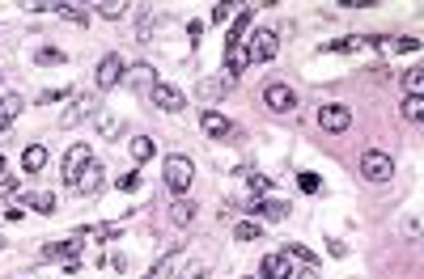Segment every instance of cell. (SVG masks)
Masks as SVG:
<instances>
[{"instance_id":"cell-32","label":"cell","mask_w":424,"mask_h":279,"mask_svg":"<svg viewBox=\"0 0 424 279\" xmlns=\"http://www.w3.org/2000/svg\"><path fill=\"white\" fill-rule=\"evenodd\" d=\"M234 233H238V241H255L263 229L255 225V220H238V225H234Z\"/></svg>"},{"instance_id":"cell-17","label":"cell","mask_w":424,"mask_h":279,"mask_svg":"<svg viewBox=\"0 0 424 279\" xmlns=\"http://www.w3.org/2000/svg\"><path fill=\"white\" fill-rule=\"evenodd\" d=\"M22 93H0V131H9L13 127V119L22 115Z\"/></svg>"},{"instance_id":"cell-6","label":"cell","mask_w":424,"mask_h":279,"mask_svg":"<svg viewBox=\"0 0 424 279\" xmlns=\"http://www.w3.org/2000/svg\"><path fill=\"white\" fill-rule=\"evenodd\" d=\"M276 51H280V38H276L272 30H255L250 42H246V55H250V60H259V64L276 60Z\"/></svg>"},{"instance_id":"cell-25","label":"cell","mask_w":424,"mask_h":279,"mask_svg":"<svg viewBox=\"0 0 424 279\" xmlns=\"http://www.w3.org/2000/svg\"><path fill=\"white\" fill-rule=\"evenodd\" d=\"M98 131H102L106 140H119V136H123V119H119V115H102V119H98Z\"/></svg>"},{"instance_id":"cell-18","label":"cell","mask_w":424,"mask_h":279,"mask_svg":"<svg viewBox=\"0 0 424 279\" xmlns=\"http://www.w3.org/2000/svg\"><path fill=\"white\" fill-rule=\"evenodd\" d=\"M199 127H204V136H229L234 131V123L225 119V115H217V110H208V115H199Z\"/></svg>"},{"instance_id":"cell-26","label":"cell","mask_w":424,"mask_h":279,"mask_svg":"<svg viewBox=\"0 0 424 279\" xmlns=\"http://www.w3.org/2000/svg\"><path fill=\"white\" fill-rule=\"evenodd\" d=\"M93 13H102L106 22H115V17H123V13H132V5H123V0H106V5H98Z\"/></svg>"},{"instance_id":"cell-19","label":"cell","mask_w":424,"mask_h":279,"mask_svg":"<svg viewBox=\"0 0 424 279\" xmlns=\"http://www.w3.org/2000/svg\"><path fill=\"white\" fill-rule=\"evenodd\" d=\"M34 64L60 68V64H68V51H60V47H34Z\"/></svg>"},{"instance_id":"cell-36","label":"cell","mask_w":424,"mask_h":279,"mask_svg":"<svg viewBox=\"0 0 424 279\" xmlns=\"http://www.w3.org/2000/svg\"><path fill=\"white\" fill-rule=\"evenodd\" d=\"M22 9H26V13H56V5H51V0H26Z\"/></svg>"},{"instance_id":"cell-33","label":"cell","mask_w":424,"mask_h":279,"mask_svg":"<svg viewBox=\"0 0 424 279\" xmlns=\"http://www.w3.org/2000/svg\"><path fill=\"white\" fill-rule=\"evenodd\" d=\"M420 85H424V72H420V68H411V72L403 77V93H407V97H416V93H420Z\"/></svg>"},{"instance_id":"cell-39","label":"cell","mask_w":424,"mask_h":279,"mask_svg":"<svg viewBox=\"0 0 424 279\" xmlns=\"http://www.w3.org/2000/svg\"><path fill=\"white\" fill-rule=\"evenodd\" d=\"M285 254H289V258H297V262H314V254H310L305 246H289Z\"/></svg>"},{"instance_id":"cell-13","label":"cell","mask_w":424,"mask_h":279,"mask_svg":"<svg viewBox=\"0 0 424 279\" xmlns=\"http://www.w3.org/2000/svg\"><path fill=\"white\" fill-rule=\"evenodd\" d=\"M289 254L285 250H276V254H268V258H263L259 262V279H289Z\"/></svg>"},{"instance_id":"cell-45","label":"cell","mask_w":424,"mask_h":279,"mask_svg":"<svg viewBox=\"0 0 424 279\" xmlns=\"http://www.w3.org/2000/svg\"><path fill=\"white\" fill-rule=\"evenodd\" d=\"M0 178H5V152H0Z\"/></svg>"},{"instance_id":"cell-20","label":"cell","mask_w":424,"mask_h":279,"mask_svg":"<svg viewBox=\"0 0 424 279\" xmlns=\"http://www.w3.org/2000/svg\"><path fill=\"white\" fill-rule=\"evenodd\" d=\"M191 220H195V203H187V199H174V203H170V225H174V229H187Z\"/></svg>"},{"instance_id":"cell-24","label":"cell","mask_w":424,"mask_h":279,"mask_svg":"<svg viewBox=\"0 0 424 279\" xmlns=\"http://www.w3.org/2000/svg\"><path fill=\"white\" fill-rule=\"evenodd\" d=\"M26 207H34V212H56V195H51V191H30V195H26Z\"/></svg>"},{"instance_id":"cell-35","label":"cell","mask_w":424,"mask_h":279,"mask_svg":"<svg viewBox=\"0 0 424 279\" xmlns=\"http://www.w3.org/2000/svg\"><path fill=\"white\" fill-rule=\"evenodd\" d=\"M115 186H119V191H123V195H132V191H136V186H140V170H128V174H123V178H119V182H115Z\"/></svg>"},{"instance_id":"cell-29","label":"cell","mask_w":424,"mask_h":279,"mask_svg":"<svg viewBox=\"0 0 424 279\" xmlns=\"http://www.w3.org/2000/svg\"><path fill=\"white\" fill-rule=\"evenodd\" d=\"M297 191H301V195H318V191H323V178L301 170V174H297Z\"/></svg>"},{"instance_id":"cell-15","label":"cell","mask_w":424,"mask_h":279,"mask_svg":"<svg viewBox=\"0 0 424 279\" xmlns=\"http://www.w3.org/2000/svg\"><path fill=\"white\" fill-rule=\"evenodd\" d=\"M250 64V55H246V42H225V72L238 81L242 77V68Z\"/></svg>"},{"instance_id":"cell-40","label":"cell","mask_w":424,"mask_h":279,"mask_svg":"<svg viewBox=\"0 0 424 279\" xmlns=\"http://www.w3.org/2000/svg\"><path fill=\"white\" fill-rule=\"evenodd\" d=\"M327 254H331V258H344V254H348V246H344V241H335V237H327Z\"/></svg>"},{"instance_id":"cell-30","label":"cell","mask_w":424,"mask_h":279,"mask_svg":"<svg viewBox=\"0 0 424 279\" xmlns=\"http://www.w3.org/2000/svg\"><path fill=\"white\" fill-rule=\"evenodd\" d=\"M56 13L64 17V22H73V26H85L89 17H85V9L81 5H56Z\"/></svg>"},{"instance_id":"cell-34","label":"cell","mask_w":424,"mask_h":279,"mask_svg":"<svg viewBox=\"0 0 424 279\" xmlns=\"http://www.w3.org/2000/svg\"><path fill=\"white\" fill-rule=\"evenodd\" d=\"M246 186H250V191H255V195L263 199V195L272 191V178H263V174H250V178H246Z\"/></svg>"},{"instance_id":"cell-27","label":"cell","mask_w":424,"mask_h":279,"mask_svg":"<svg viewBox=\"0 0 424 279\" xmlns=\"http://www.w3.org/2000/svg\"><path fill=\"white\" fill-rule=\"evenodd\" d=\"M246 30H250V9H238V17H234V26H229V42H242Z\"/></svg>"},{"instance_id":"cell-14","label":"cell","mask_w":424,"mask_h":279,"mask_svg":"<svg viewBox=\"0 0 424 279\" xmlns=\"http://www.w3.org/2000/svg\"><path fill=\"white\" fill-rule=\"evenodd\" d=\"M102 182H106V178H102V165H98V161H89L85 170H81V178L73 182V191H77V195H98V191H102Z\"/></svg>"},{"instance_id":"cell-21","label":"cell","mask_w":424,"mask_h":279,"mask_svg":"<svg viewBox=\"0 0 424 279\" xmlns=\"http://www.w3.org/2000/svg\"><path fill=\"white\" fill-rule=\"evenodd\" d=\"M128 152H132V161H136V165H144V161H153V152H157V144H153L149 136H136V140L128 144Z\"/></svg>"},{"instance_id":"cell-43","label":"cell","mask_w":424,"mask_h":279,"mask_svg":"<svg viewBox=\"0 0 424 279\" xmlns=\"http://www.w3.org/2000/svg\"><path fill=\"white\" fill-rule=\"evenodd\" d=\"M0 195H17V178H9V174L0 178Z\"/></svg>"},{"instance_id":"cell-3","label":"cell","mask_w":424,"mask_h":279,"mask_svg":"<svg viewBox=\"0 0 424 279\" xmlns=\"http://www.w3.org/2000/svg\"><path fill=\"white\" fill-rule=\"evenodd\" d=\"M89 115H98V93H77L68 106H64V115H60V127L68 131V127H77V123H85Z\"/></svg>"},{"instance_id":"cell-44","label":"cell","mask_w":424,"mask_h":279,"mask_svg":"<svg viewBox=\"0 0 424 279\" xmlns=\"http://www.w3.org/2000/svg\"><path fill=\"white\" fill-rule=\"evenodd\" d=\"M187 34H191V42H199V34H204V22H191V26H187Z\"/></svg>"},{"instance_id":"cell-23","label":"cell","mask_w":424,"mask_h":279,"mask_svg":"<svg viewBox=\"0 0 424 279\" xmlns=\"http://www.w3.org/2000/svg\"><path fill=\"white\" fill-rule=\"evenodd\" d=\"M22 165H26L30 174H38L43 165H47V148H43V144H30V148L22 152Z\"/></svg>"},{"instance_id":"cell-22","label":"cell","mask_w":424,"mask_h":279,"mask_svg":"<svg viewBox=\"0 0 424 279\" xmlns=\"http://www.w3.org/2000/svg\"><path fill=\"white\" fill-rule=\"evenodd\" d=\"M136 22H140V26H136V34H140V38H153V30H157V9L140 5V9H136Z\"/></svg>"},{"instance_id":"cell-31","label":"cell","mask_w":424,"mask_h":279,"mask_svg":"<svg viewBox=\"0 0 424 279\" xmlns=\"http://www.w3.org/2000/svg\"><path fill=\"white\" fill-rule=\"evenodd\" d=\"M420 115H424V97H420V93H416V97H403V119L420 123Z\"/></svg>"},{"instance_id":"cell-46","label":"cell","mask_w":424,"mask_h":279,"mask_svg":"<svg viewBox=\"0 0 424 279\" xmlns=\"http://www.w3.org/2000/svg\"><path fill=\"white\" fill-rule=\"evenodd\" d=\"M246 279H259V275H246Z\"/></svg>"},{"instance_id":"cell-12","label":"cell","mask_w":424,"mask_h":279,"mask_svg":"<svg viewBox=\"0 0 424 279\" xmlns=\"http://www.w3.org/2000/svg\"><path fill=\"white\" fill-rule=\"evenodd\" d=\"M149 93H153V106H157V110H183V106H187L183 89H174V85H153Z\"/></svg>"},{"instance_id":"cell-9","label":"cell","mask_w":424,"mask_h":279,"mask_svg":"<svg viewBox=\"0 0 424 279\" xmlns=\"http://www.w3.org/2000/svg\"><path fill=\"white\" fill-rule=\"evenodd\" d=\"M234 85H238V81H234L229 72H217V77H204L195 93H199V102H221V97H225Z\"/></svg>"},{"instance_id":"cell-5","label":"cell","mask_w":424,"mask_h":279,"mask_svg":"<svg viewBox=\"0 0 424 279\" xmlns=\"http://www.w3.org/2000/svg\"><path fill=\"white\" fill-rule=\"evenodd\" d=\"M81 237H85V233L60 237V241H47V246L38 250V262H68V258H77V250H81Z\"/></svg>"},{"instance_id":"cell-10","label":"cell","mask_w":424,"mask_h":279,"mask_svg":"<svg viewBox=\"0 0 424 279\" xmlns=\"http://www.w3.org/2000/svg\"><path fill=\"white\" fill-rule=\"evenodd\" d=\"M263 102H268L272 110H293L297 106V93L289 85H280V81H268V85H263Z\"/></svg>"},{"instance_id":"cell-41","label":"cell","mask_w":424,"mask_h":279,"mask_svg":"<svg viewBox=\"0 0 424 279\" xmlns=\"http://www.w3.org/2000/svg\"><path fill=\"white\" fill-rule=\"evenodd\" d=\"M297 279H318V262H301V271H297Z\"/></svg>"},{"instance_id":"cell-28","label":"cell","mask_w":424,"mask_h":279,"mask_svg":"<svg viewBox=\"0 0 424 279\" xmlns=\"http://www.w3.org/2000/svg\"><path fill=\"white\" fill-rule=\"evenodd\" d=\"M85 233H89V237H98V241H115V237L123 233V225H89Z\"/></svg>"},{"instance_id":"cell-38","label":"cell","mask_w":424,"mask_h":279,"mask_svg":"<svg viewBox=\"0 0 424 279\" xmlns=\"http://www.w3.org/2000/svg\"><path fill=\"white\" fill-rule=\"evenodd\" d=\"M234 5H217V9H212V22H234Z\"/></svg>"},{"instance_id":"cell-2","label":"cell","mask_w":424,"mask_h":279,"mask_svg":"<svg viewBox=\"0 0 424 279\" xmlns=\"http://www.w3.org/2000/svg\"><path fill=\"white\" fill-rule=\"evenodd\" d=\"M162 178H166V191H170V195H187V186L195 182V165H191L187 157H166Z\"/></svg>"},{"instance_id":"cell-4","label":"cell","mask_w":424,"mask_h":279,"mask_svg":"<svg viewBox=\"0 0 424 279\" xmlns=\"http://www.w3.org/2000/svg\"><path fill=\"white\" fill-rule=\"evenodd\" d=\"M318 127L331 131V136H344V131L352 127V110H348L344 102H327L323 110H318Z\"/></svg>"},{"instance_id":"cell-16","label":"cell","mask_w":424,"mask_h":279,"mask_svg":"<svg viewBox=\"0 0 424 279\" xmlns=\"http://www.w3.org/2000/svg\"><path fill=\"white\" fill-rule=\"evenodd\" d=\"M119 85H132V89H153L157 85V72L153 64H136V68H123V81Z\"/></svg>"},{"instance_id":"cell-37","label":"cell","mask_w":424,"mask_h":279,"mask_svg":"<svg viewBox=\"0 0 424 279\" xmlns=\"http://www.w3.org/2000/svg\"><path fill=\"white\" fill-rule=\"evenodd\" d=\"M144 279H170V254H166L162 262H157V266H153V271H149Z\"/></svg>"},{"instance_id":"cell-42","label":"cell","mask_w":424,"mask_h":279,"mask_svg":"<svg viewBox=\"0 0 424 279\" xmlns=\"http://www.w3.org/2000/svg\"><path fill=\"white\" fill-rule=\"evenodd\" d=\"M183 279H208V266H199V262H191V266H187V275H183Z\"/></svg>"},{"instance_id":"cell-8","label":"cell","mask_w":424,"mask_h":279,"mask_svg":"<svg viewBox=\"0 0 424 279\" xmlns=\"http://www.w3.org/2000/svg\"><path fill=\"white\" fill-rule=\"evenodd\" d=\"M93 161V148L89 144H73L68 148V157H64V165H60V174H64V182H77L81 178V170Z\"/></svg>"},{"instance_id":"cell-7","label":"cell","mask_w":424,"mask_h":279,"mask_svg":"<svg viewBox=\"0 0 424 279\" xmlns=\"http://www.w3.org/2000/svg\"><path fill=\"white\" fill-rule=\"evenodd\" d=\"M123 81V60H119V55L111 51V55H102V64H98V72H93V85L106 93V89H115Z\"/></svg>"},{"instance_id":"cell-1","label":"cell","mask_w":424,"mask_h":279,"mask_svg":"<svg viewBox=\"0 0 424 279\" xmlns=\"http://www.w3.org/2000/svg\"><path fill=\"white\" fill-rule=\"evenodd\" d=\"M361 174H365V182L382 186V182L395 178V161H391L382 148H365V152H361Z\"/></svg>"},{"instance_id":"cell-11","label":"cell","mask_w":424,"mask_h":279,"mask_svg":"<svg viewBox=\"0 0 424 279\" xmlns=\"http://www.w3.org/2000/svg\"><path fill=\"white\" fill-rule=\"evenodd\" d=\"M250 212L263 220V225H280V220L289 216V203L285 199H259V203H250Z\"/></svg>"}]
</instances>
